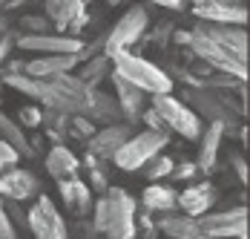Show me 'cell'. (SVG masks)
Returning a JSON list of instances; mask_svg holds the SVG:
<instances>
[{
  "label": "cell",
  "instance_id": "obj_1",
  "mask_svg": "<svg viewBox=\"0 0 250 239\" xmlns=\"http://www.w3.org/2000/svg\"><path fill=\"white\" fill-rule=\"evenodd\" d=\"M92 228L106 239H132L135 237V202L124 188H106L95 205Z\"/></svg>",
  "mask_w": 250,
  "mask_h": 239
},
{
  "label": "cell",
  "instance_id": "obj_2",
  "mask_svg": "<svg viewBox=\"0 0 250 239\" xmlns=\"http://www.w3.org/2000/svg\"><path fill=\"white\" fill-rule=\"evenodd\" d=\"M38 101H43L52 110H61L66 116H83L86 113V101H89V87L69 75V72H52L41 78V96Z\"/></svg>",
  "mask_w": 250,
  "mask_h": 239
},
{
  "label": "cell",
  "instance_id": "obj_3",
  "mask_svg": "<svg viewBox=\"0 0 250 239\" xmlns=\"http://www.w3.org/2000/svg\"><path fill=\"white\" fill-rule=\"evenodd\" d=\"M109 61H112V72H118L124 81L135 84L141 93H150V96H155V93H173V78L164 70H158L155 64L132 55L129 49L112 52Z\"/></svg>",
  "mask_w": 250,
  "mask_h": 239
},
{
  "label": "cell",
  "instance_id": "obj_4",
  "mask_svg": "<svg viewBox=\"0 0 250 239\" xmlns=\"http://www.w3.org/2000/svg\"><path fill=\"white\" fill-rule=\"evenodd\" d=\"M184 101L190 104L193 113H201L204 119L225 124V130L236 127V113L242 116V110L233 104V90H213L204 84L201 87H184Z\"/></svg>",
  "mask_w": 250,
  "mask_h": 239
},
{
  "label": "cell",
  "instance_id": "obj_5",
  "mask_svg": "<svg viewBox=\"0 0 250 239\" xmlns=\"http://www.w3.org/2000/svg\"><path fill=\"white\" fill-rule=\"evenodd\" d=\"M164 147H167V133L144 130V133H138V136H129V139L112 153V162H115L118 170L132 173V170L144 167L152 156H158Z\"/></svg>",
  "mask_w": 250,
  "mask_h": 239
},
{
  "label": "cell",
  "instance_id": "obj_6",
  "mask_svg": "<svg viewBox=\"0 0 250 239\" xmlns=\"http://www.w3.org/2000/svg\"><path fill=\"white\" fill-rule=\"evenodd\" d=\"M190 49H193V55L199 61H204L210 70L227 72V75H233L239 81H248V58H239L236 52H230L222 44H216V41H210L204 35H196V32L190 38Z\"/></svg>",
  "mask_w": 250,
  "mask_h": 239
},
{
  "label": "cell",
  "instance_id": "obj_7",
  "mask_svg": "<svg viewBox=\"0 0 250 239\" xmlns=\"http://www.w3.org/2000/svg\"><path fill=\"white\" fill-rule=\"evenodd\" d=\"M152 110L158 113V119L167 124V130H175L184 139H199L201 136L199 113H193L187 104H181L170 93H155L152 96Z\"/></svg>",
  "mask_w": 250,
  "mask_h": 239
},
{
  "label": "cell",
  "instance_id": "obj_8",
  "mask_svg": "<svg viewBox=\"0 0 250 239\" xmlns=\"http://www.w3.org/2000/svg\"><path fill=\"white\" fill-rule=\"evenodd\" d=\"M144 32H147V9L144 6H132V9H126L124 18L118 21V24L109 29V35L104 38V55L109 58L112 52H118V49H129L132 44H138L141 38H144Z\"/></svg>",
  "mask_w": 250,
  "mask_h": 239
},
{
  "label": "cell",
  "instance_id": "obj_9",
  "mask_svg": "<svg viewBox=\"0 0 250 239\" xmlns=\"http://www.w3.org/2000/svg\"><path fill=\"white\" fill-rule=\"evenodd\" d=\"M196 225H199L201 234L216 239H248V208L239 205V208H230V211H219V214L210 216H196Z\"/></svg>",
  "mask_w": 250,
  "mask_h": 239
},
{
  "label": "cell",
  "instance_id": "obj_10",
  "mask_svg": "<svg viewBox=\"0 0 250 239\" xmlns=\"http://www.w3.org/2000/svg\"><path fill=\"white\" fill-rule=\"evenodd\" d=\"M26 228L35 234V239H69L66 222L52 205L49 196H38V202L26 214Z\"/></svg>",
  "mask_w": 250,
  "mask_h": 239
},
{
  "label": "cell",
  "instance_id": "obj_11",
  "mask_svg": "<svg viewBox=\"0 0 250 239\" xmlns=\"http://www.w3.org/2000/svg\"><path fill=\"white\" fill-rule=\"evenodd\" d=\"M196 35H204L225 49L236 52L239 58H248V29L242 24H216V21H199L193 26Z\"/></svg>",
  "mask_w": 250,
  "mask_h": 239
},
{
  "label": "cell",
  "instance_id": "obj_12",
  "mask_svg": "<svg viewBox=\"0 0 250 239\" xmlns=\"http://www.w3.org/2000/svg\"><path fill=\"white\" fill-rule=\"evenodd\" d=\"M41 193V182L29 173L21 170L15 165H3L0 162V196L3 199H15V202H23Z\"/></svg>",
  "mask_w": 250,
  "mask_h": 239
},
{
  "label": "cell",
  "instance_id": "obj_13",
  "mask_svg": "<svg viewBox=\"0 0 250 239\" xmlns=\"http://www.w3.org/2000/svg\"><path fill=\"white\" fill-rule=\"evenodd\" d=\"M199 21H216V24H242L248 21V3L245 0H196L193 6Z\"/></svg>",
  "mask_w": 250,
  "mask_h": 239
},
{
  "label": "cell",
  "instance_id": "obj_14",
  "mask_svg": "<svg viewBox=\"0 0 250 239\" xmlns=\"http://www.w3.org/2000/svg\"><path fill=\"white\" fill-rule=\"evenodd\" d=\"M15 44L21 49L29 52H43V55H58V52H81L83 44L78 38H63V35H23V38H15Z\"/></svg>",
  "mask_w": 250,
  "mask_h": 239
},
{
  "label": "cell",
  "instance_id": "obj_15",
  "mask_svg": "<svg viewBox=\"0 0 250 239\" xmlns=\"http://www.w3.org/2000/svg\"><path fill=\"white\" fill-rule=\"evenodd\" d=\"M129 139V124H106L89 136V153L95 159H112V153Z\"/></svg>",
  "mask_w": 250,
  "mask_h": 239
},
{
  "label": "cell",
  "instance_id": "obj_16",
  "mask_svg": "<svg viewBox=\"0 0 250 239\" xmlns=\"http://www.w3.org/2000/svg\"><path fill=\"white\" fill-rule=\"evenodd\" d=\"M109 78H112V84H115V93H118V113H121L126 121H138L141 110H144V93H141L135 84L124 81L118 72L109 70Z\"/></svg>",
  "mask_w": 250,
  "mask_h": 239
},
{
  "label": "cell",
  "instance_id": "obj_17",
  "mask_svg": "<svg viewBox=\"0 0 250 239\" xmlns=\"http://www.w3.org/2000/svg\"><path fill=\"white\" fill-rule=\"evenodd\" d=\"M58 191H61V199L66 205V211L75 216H86L89 208H92V191L81 182V179H63L58 182Z\"/></svg>",
  "mask_w": 250,
  "mask_h": 239
},
{
  "label": "cell",
  "instance_id": "obj_18",
  "mask_svg": "<svg viewBox=\"0 0 250 239\" xmlns=\"http://www.w3.org/2000/svg\"><path fill=\"white\" fill-rule=\"evenodd\" d=\"M213 202H216V191H213L210 182L193 185V188H187L184 193H178V199H175V205H181V211L187 216L207 214V211L213 208Z\"/></svg>",
  "mask_w": 250,
  "mask_h": 239
},
{
  "label": "cell",
  "instance_id": "obj_19",
  "mask_svg": "<svg viewBox=\"0 0 250 239\" xmlns=\"http://www.w3.org/2000/svg\"><path fill=\"white\" fill-rule=\"evenodd\" d=\"M78 167H81V162H78V156L69 150V147H63V144H52L49 156H46V170H49V176L55 182H63V179H75L78 176Z\"/></svg>",
  "mask_w": 250,
  "mask_h": 239
},
{
  "label": "cell",
  "instance_id": "obj_20",
  "mask_svg": "<svg viewBox=\"0 0 250 239\" xmlns=\"http://www.w3.org/2000/svg\"><path fill=\"white\" fill-rule=\"evenodd\" d=\"M78 61V52H58V55H43V58H35L23 67L26 75L32 78H43V75H52V72H72Z\"/></svg>",
  "mask_w": 250,
  "mask_h": 239
},
{
  "label": "cell",
  "instance_id": "obj_21",
  "mask_svg": "<svg viewBox=\"0 0 250 239\" xmlns=\"http://www.w3.org/2000/svg\"><path fill=\"white\" fill-rule=\"evenodd\" d=\"M222 139H225V124H219V121H210L207 133L201 136L199 162H196V167H199L201 173H210V170L216 167V156H219V147H222Z\"/></svg>",
  "mask_w": 250,
  "mask_h": 239
},
{
  "label": "cell",
  "instance_id": "obj_22",
  "mask_svg": "<svg viewBox=\"0 0 250 239\" xmlns=\"http://www.w3.org/2000/svg\"><path fill=\"white\" fill-rule=\"evenodd\" d=\"M86 119L95 121H115L121 113H118V101L106 93H101L95 87H89V101H86Z\"/></svg>",
  "mask_w": 250,
  "mask_h": 239
},
{
  "label": "cell",
  "instance_id": "obj_23",
  "mask_svg": "<svg viewBox=\"0 0 250 239\" xmlns=\"http://www.w3.org/2000/svg\"><path fill=\"white\" fill-rule=\"evenodd\" d=\"M158 228L173 239H196L201 234L199 225H196V216H187V214L184 216H164L158 222Z\"/></svg>",
  "mask_w": 250,
  "mask_h": 239
},
{
  "label": "cell",
  "instance_id": "obj_24",
  "mask_svg": "<svg viewBox=\"0 0 250 239\" xmlns=\"http://www.w3.org/2000/svg\"><path fill=\"white\" fill-rule=\"evenodd\" d=\"M0 136H3V142L9 144V147H15L18 156H35V150H32L29 142H26L23 127L15 124V121L9 119V116H3V113H0Z\"/></svg>",
  "mask_w": 250,
  "mask_h": 239
},
{
  "label": "cell",
  "instance_id": "obj_25",
  "mask_svg": "<svg viewBox=\"0 0 250 239\" xmlns=\"http://www.w3.org/2000/svg\"><path fill=\"white\" fill-rule=\"evenodd\" d=\"M144 208L147 211H173L175 208V199H178V191L173 188H167V185H158V182H152L150 188L144 191Z\"/></svg>",
  "mask_w": 250,
  "mask_h": 239
},
{
  "label": "cell",
  "instance_id": "obj_26",
  "mask_svg": "<svg viewBox=\"0 0 250 239\" xmlns=\"http://www.w3.org/2000/svg\"><path fill=\"white\" fill-rule=\"evenodd\" d=\"M109 70H112V61H109L106 55H98L95 61H89V64L81 70V75H78V78H81L86 87H98L104 78H109Z\"/></svg>",
  "mask_w": 250,
  "mask_h": 239
},
{
  "label": "cell",
  "instance_id": "obj_27",
  "mask_svg": "<svg viewBox=\"0 0 250 239\" xmlns=\"http://www.w3.org/2000/svg\"><path fill=\"white\" fill-rule=\"evenodd\" d=\"M3 84L15 87L18 93L35 98V101L41 96V78H32V75H26V72H6V75H3Z\"/></svg>",
  "mask_w": 250,
  "mask_h": 239
},
{
  "label": "cell",
  "instance_id": "obj_28",
  "mask_svg": "<svg viewBox=\"0 0 250 239\" xmlns=\"http://www.w3.org/2000/svg\"><path fill=\"white\" fill-rule=\"evenodd\" d=\"M144 167H147V170H144V176H147L150 182H158V179H167V176L173 173L175 165H173V159H167V156H161V153H158V156H152Z\"/></svg>",
  "mask_w": 250,
  "mask_h": 239
},
{
  "label": "cell",
  "instance_id": "obj_29",
  "mask_svg": "<svg viewBox=\"0 0 250 239\" xmlns=\"http://www.w3.org/2000/svg\"><path fill=\"white\" fill-rule=\"evenodd\" d=\"M66 133H72L75 139H89L95 133V124H92V119H86V116H72Z\"/></svg>",
  "mask_w": 250,
  "mask_h": 239
},
{
  "label": "cell",
  "instance_id": "obj_30",
  "mask_svg": "<svg viewBox=\"0 0 250 239\" xmlns=\"http://www.w3.org/2000/svg\"><path fill=\"white\" fill-rule=\"evenodd\" d=\"M86 165H89V179H92V188H95V193H104V191H106V176H104L98 159H95L92 153L86 156Z\"/></svg>",
  "mask_w": 250,
  "mask_h": 239
},
{
  "label": "cell",
  "instance_id": "obj_31",
  "mask_svg": "<svg viewBox=\"0 0 250 239\" xmlns=\"http://www.w3.org/2000/svg\"><path fill=\"white\" fill-rule=\"evenodd\" d=\"M236 84H239V78H233V75H227V72L210 75V78L204 81V87H213V90H236Z\"/></svg>",
  "mask_w": 250,
  "mask_h": 239
},
{
  "label": "cell",
  "instance_id": "obj_32",
  "mask_svg": "<svg viewBox=\"0 0 250 239\" xmlns=\"http://www.w3.org/2000/svg\"><path fill=\"white\" fill-rule=\"evenodd\" d=\"M21 26H23L26 32H49V18H35V15H29V18H23L21 21Z\"/></svg>",
  "mask_w": 250,
  "mask_h": 239
},
{
  "label": "cell",
  "instance_id": "obj_33",
  "mask_svg": "<svg viewBox=\"0 0 250 239\" xmlns=\"http://www.w3.org/2000/svg\"><path fill=\"white\" fill-rule=\"evenodd\" d=\"M230 167L236 170V176H239L242 185H248V162H245L242 153H230Z\"/></svg>",
  "mask_w": 250,
  "mask_h": 239
},
{
  "label": "cell",
  "instance_id": "obj_34",
  "mask_svg": "<svg viewBox=\"0 0 250 239\" xmlns=\"http://www.w3.org/2000/svg\"><path fill=\"white\" fill-rule=\"evenodd\" d=\"M18 119H21L23 127H38V124H41V110H38V107H21Z\"/></svg>",
  "mask_w": 250,
  "mask_h": 239
},
{
  "label": "cell",
  "instance_id": "obj_35",
  "mask_svg": "<svg viewBox=\"0 0 250 239\" xmlns=\"http://www.w3.org/2000/svg\"><path fill=\"white\" fill-rule=\"evenodd\" d=\"M0 239H18V231H15V225H12V222H9V216H6L3 199H0Z\"/></svg>",
  "mask_w": 250,
  "mask_h": 239
},
{
  "label": "cell",
  "instance_id": "obj_36",
  "mask_svg": "<svg viewBox=\"0 0 250 239\" xmlns=\"http://www.w3.org/2000/svg\"><path fill=\"white\" fill-rule=\"evenodd\" d=\"M199 173V167H196V162H184V165H178V167H173V179H193Z\"/></svg>",
  "mask_w": 250,
  "mask_h": 239
},
{
  "label": "cell",
  "instance_id": "obj_37",
  "mask_svg": "<svg viewBox=\"0 0 250 239\" xmlns=\"http://www.w3.org/2000/svg\"><path fill=\"white\" fill-rule=\"evenodd\" d=\"M144 121L150 124V130H155V133H170V130H167V124H164V121L158 119V113H155V110L144 113Z\"/></svg>",
  "mask_w": 250,
  "mask_h": 239
},
{
  "label": "cell",
  "instance_id": "obj_38",
  "mask_svg": "<svg viewBox=\"0 0 250 239\" xmlns=\"http://www.w3.org/2000/svg\"><path fill=\"white\" fill-rule=\"evenodd\" d=\"M18 159H21V156L15 153V147H9V144L0 139V162H3V165H15Z\"/></svg>",
  "mask_w": 250,
  "mask_h": 239
},
{
  "label": "cell",
  "instance_id": "obj_39",
  "mask_svg": "<svg viewBox=\"0 0 250 239\" xmlns=\"http://www.w3.org/2000/svg\"><path fill=\"white\" fill-rule=\"evenodd\" d=\"M12 44H15V35H12V32H3V41H0V64L9 58V49H12Z\"/></svg>",
  "mask_w": 250,
  "mask_h": 239
},
{
  "label": "cell",
  "instance_id": "obj_40",
  "mask_svg": "<svg viewBox=\"0 0 250 239\" xmlns=\"http://www.w3.org/2000/svg\"><path fill=\"white\" fill-rule=\"evenodd\" d=\"M170 38H173L175 44H181V47H190V38H193V32H184V29H178V32H170Z\"/></svg>",
  "mask_w": 250,
  "mask_h": 239
},
{
  "label": "cell",
  "instance_id": "obj_41",
  "mask_svg": "<svg viewBox=\"0 0 250 239\" xmlns=\"http://www.w3.org/2000/svg\"><path fill=\"white\" fill-rule=\"evenodd\" d=\"M170 32H173V24H161L158 29H155V41H158V44H167Z\"/></svg>",
  "mask_w": 250,
  "mask_h": 239
},
{
  "label": "cell",
  "instance_id": "obj_42",
  "mask_svg": "<svg viewBox=\"0 0 250 239\" xmlns=\"http://www.w3.org/2000/svg\"><path fill=\"white\" fill-rule=\"evenodd\" d=\"M152 3H158V6H164V9H181L184 0H152Z\"/></svg>",
  "mask_w": 250,
  "mask_h": 239
},
{
  "label": "cell",
  "instance_id": "obj_43",
  "mask_svg": "<svg viewBox=\"0 0 250 239\" xmlns=\"http://www.w3.org/2000/svg\"><path fill=\"white\" fill-rule=\"evenodd\" d=\"M23 67H26V61H12L9 64V72H23Z\"/></svg>",
  "mask_w": 250,
  "mask_h": 239
},
{
  "label": "cell",
  "instance_id": "obj_44",
  "mask_svg": "<svg viewBox=\"0 0 250 239\" xmlns=\"http://www.w3.org/2000/svg\"><path fill=\"white\" fill-rule=\"evenodd\" d=\"M21 3H23V0H6V6H9V9H15V6H21Z\"/></svg>",
  "mask_w": 250,
  "mask_h": 239
},
{
  "label": "cell",
  "instance_id": "obj_45",
  "mask_svg": "<svg viewBox=\"0 0 250 239\" xmlns=\"http://www.w3.org/2000/svg\"><path fill=\"white\" fill-rule=\"evenodd\" d=\"M109 6H121V3H129V0H106Z\"/></svg>",
  "mask_w": 250,
  "mask_h": 239
},
{
  "label": "cell",
  "instance_id": "obj_46",
  "mask_svg": "<svg viewBox=\"0 0 250 239\" xmlns=\"http://www.w3.org/2000/svg\"><path fill=\"white\" fill-rule=\"evenodd\" d=\"M196 239H216V237H207V234H199Z\"/></svg>",
  "mask_w": 250,
  "mask_h": 239
},
{
  "label": "cell",
  "instance_id": "obj_47",
  "mask_svg": "<svg viewBox=\"0 0 250 239\" xmlns=\"http://www.w3.org/2000/svg\"><path fill=\"white\" fill-rule=\"evenodd\" d=\"M245 3H248V0H245Z\"/></svg>",
  "mask_w": 250,
  "mask_h": 239
}]
</instances>
